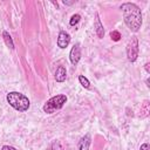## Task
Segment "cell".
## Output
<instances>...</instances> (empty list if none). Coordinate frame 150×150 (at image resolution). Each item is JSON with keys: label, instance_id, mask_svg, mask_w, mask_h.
<instances>
[{"label": "cell", "instance_id": "6da1fadb", "mask_svg": "<svg viewBox=\"0 0 150 150\" xmlns=\"http://www.w3.org/2000/svg\"><path fill=\"white\" fill-rule=\"evenodd\" d=\"M125 25L131 32H138L142 26V12L139 7L132 2H124L121 6Z\"/></svg>", "mask_w": 150, "mask_h": 150}, {"label": "cell", "instance_id": "7a4b0ae2", "mask_svg": "<svg viewBox=\"0 0 150 150\" xmlns=\"http://www.w3.org/2000/svg\"><path fill=\"white\" fill-rule=\"evenodd\" d=\"M6 100L8 102V104L14 108L15 110L20 111V112H23L26 110H28L29 105H30V102L28 100L27 96H25L23 94L19 93V91H11L7 94L6 96Z\"/></svg>", "mask_w": 150, "mask_h": 150}, {"label": "cell", "instance_id": "3957f363", "mask_svg": "<svg viewBox=\"0 0 150 150\" xmlns=\"http://www.w3.org/2000/svg\"><path fill=\"white\" fill-rule=\"evenodd\" d=\"M67 102V96L63 95V94H60V95H56V96H53L50 97L45 104H43V111L46 114H54L55 111L60 110L64 103Z\"/></svg>", "mask_w": 150, "mask_h": 150}, {"label": "cell", "instance_id": "277c9868", "mask_svg": "<svg viewBox=\"0 0 150 150\" xmlns=\"http://www.w3.org/2000/svg\"><path fill=\"white\" fill-rule=\"evenodd\" d=\"M127 56L130 62H135L138 56V40L136 36H131L127 45Z\"/></svg>", "mask_w": 150, "mask_h": 150}, {"label": "cell", "instance_id": "5b68a950", "mask_svg": "<svg viewBox=\"0 0 150 150\" xmlns=\"http://www.w3.org/2000/svg\"><path fill=\"white\" fill-rule=\"evenodd\" d=\"M69 59H70V62L76 66L81 59V48H80V45L79 43H75L71 49H70V53H69Z\"/></svg>", "mask_w": 150, "mask_h": 150}, {"label": "cell", "instance_id": "8992f818", "mask_svg": "<svg viewBox=\"0 0 150 150\" xmlns=\"http://www.w3.org/2000/svg\"><path fill=\"white\" fill-rule=\"evenodd\" d=\"M69 42H70V35H69L67 32L61 30V32L59 33V36H57V46L63 49V48L68 47Z\"/></svg>", "mask_w": 150, "mask_h": 150}, {"label": "cell", "instance_id": "52a82bcc", "mask_svg": "<svg viewBox=\"0 0 150 150\" xmlns=\"http://www.w3.org/2000/svg\"><path fill=\"white\" fill-rule=\"evenodd\" d=\"M90 143H91L90 135L87 134V135H84V136L79 141V143H77V150H89Z\"/></svg>", "mask_w": 150, "mask_h": 150}, {"label": "cell", "instance_id": "ba28073f", "mask_svg": "<svg viewBox=\"0 0 150 150\" xmlns=\"http://www.w3.org/2000/svg\"><path fill=\"white\" fill-rule=\"evenodd\" d=\"M67 77V71H66V68L63 66H59L55 70V80L57 82H63Z\"/></svg>", "mask_w": 150, "mask_h": 150}, {"label": "cell", "instance_id": "9c48e42d", "mask_svg": "<svg viewBox=\"0 0 150 150\" xmlns=\"http://www.w3.org/2000/svg\"><path fill=\"white\" fill-rule=\"evenodd\" d=\"M95 30H96V34H97V36L100 38V39H102L103 38V35H104V29H103V26H102V23H101V20H100V18H98V14L96 13L95 14Z\"/></svg>", "mask_w": 150, "mask_h": 150}, {"label": "cell", "instance_id": "30bf717a", "mask_svg": "<svg viewBox=\"0 0 150 150\" xmlns=\"http://www.w3.org/2000/svg\"><path fill=\"white\" fill-rule=\"evenodd\" d=\"M2 36H4V41H5L6 46H7L8 48H11V49H14V43H13V40H12L9 33L6 32V30H4V32H2Z\"/></svg>", "mask_w": 150, "mask_h": 150}, {"label": "cell", "instance_id": "8fae6325", "mask_svg": "<svg viewBox=\"0 0 150 150\" xmlns=\"http://www.w3.org/2000/svg\"><path fill=\"white\" fill-rule=\"evenodd\" d=\"M47 150H63V149H62V145H61V143L59 141H54L53 143L49 144Z\"/></svg>", "mask_w": 150, "mask_h": 150}, {"label": "cell", "instance_id": "7c38bea8", "mask_svg": "<svg viewBox=\"0 0 150 150\" xmlns=\"http://www.w3.org/2000/svg\"><path fill=\"white\" fill-rule=\"evenodd\" d=\"M79 82L81 83L82 87H84V88H87V89L90 87V82H89V80H88L87 77H84L83 75H80V76H79Z\"/></svg>", "mask_w": 150, "mask_h": 150}, {"label": "cell", "instance_id": "4fadbf2b", "mask_svg": "<svg viewBox=\"0 0 150 150\" xmlns=\"http://www.w3.org/2000/svg\"><path fill=\"white\" fill-rule=\"evenodd\" d=\"M80 19H81L80 14H74V15L70 18V20H69V25H70V26H75L76 23H79Z\"/></svg>", "mask_w": 150, "mask_h": 150}, {"label": "cell", "instance_id": "5bb4252c", "mask_svg": "<svg viewBox=\"0 0 150 150\" xmlns=\"http://www.w3.org/2000/svg\"><path fill=\"white\" fill-rule=\"evenodd\" d=\"M110 36H111V39H112L114 41H118L120 38H121V35H120L118 32H111V33H110Z\"/></svg>", "mask_w": 150, "mask_h": 150}, {"label": "cell", "instance_id": "9a60e30c", "mask_svg": "<svg viewBox=\"0 0 150 150\" xmlns=\"http://www.w3.org/2000/svg\"><path fill=\"white\" fill-rule=\"evenodd\" d=\"M139 150H150V145H149V143H143V144L139 146Z\"/></svg>", "mask_w": 150, "mask_h": 150}, {"label": "cell", "instance_id": "2e32d148", "mask_svg": "<svg viewBox=\"0 0 150 150\" xmlns=\"http://www.w3.org/2000/svg\"><path fill=\"white\" fill-rule=\"evenodd\" d=\"M1 150H16L14 146H11V145H4L1 148Z\"/></svg>", "mask_w": 150, "mask_h": 150}, {"label": "cell", "instance_id": "e0dca14e", "mask_svg": "<svg viewBox=\"0 0 150 150\" xmlns=\"http://www.w3.org/2000/svg\"><path fill=\"white\" fill-rule=\"evenodd\" d=\"M145 70H146V73H150V69H149V63H145Z\"/></svg>", "mask_w": 150, "mask_h": 150}, {"label": "cell", "instance_id": "ac0fdd59", "mask_svg": "<svg viewBox=\"0 0 150 150\" xmlns=\"http://www.w3.org/2000/svg\"><path fill=\"white\" fill-rule=\"evenodd\" d=\"M63 4H64V5H73V4H74V1L69 2V1H66V0H64V1H63Z\"/></svg>", "mask_w": 150, "mask_h": 150}]
</instances>
